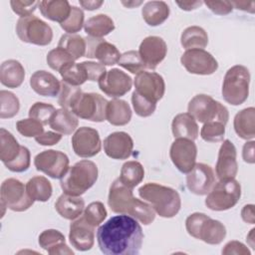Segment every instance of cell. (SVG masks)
I'll return each instance as SVG.
<instances>
[{
  "instance_id": "cell-42",
  "label": "cell",
  "mask_w": 255,
  "mask_h": 255,
  "mask_svg": "<svg viewBox=\"0 0 255 255\" xmlns=\"http://www.w3.org/2000/svg\"><path fill=\"white\" fill-rule=\"evenodd\" d=\"M82 93L83 92H82L80 87L72 86L70 84L62 82L61 83V90H60V93H59L58 104L63 109L71 110V108L74 106V104L80 98Z\"/></svg>"
},
{
  "instance_id": "cell-62",
  "label": "cell",
  "mask_w": 255,
  "mask_h": 255,
  "mask_svg": "<svg viewBox=\"0 0 255 255\" xmlns=\"http://www.w3.org/2000/svg\"><path fill=\"white\" fill-rule=\"evenodd\" d=\"M254 231H255L254 228L251 229L250 233H249L248 236H247V241L249 242V244H250V246H251L252 248H254V243H253V234H254Z\"/></svg>"
},
{
  "instance_id": "cell-55",
  "label": "cell",
  "mask_w": 255,
  "mask_h": 255,
  "mask_svg": "<svg viewBox=\"0 0 255 255\" xmlns=\"http://www.w3.org/2000/svg\"><path fill=\"white\" fill-rule=\"evenodd\" d=\"M250 250L247 246H245L243 243L233 240L229 241L225 244L224 248L222 249V254L229 255V254H236V255H250Z\"/></svg>"
},
{
  "instance_id": "cell-58",
  "label": "cell",
  "mask_w": 255,
  "mask_h": 255,
  "mask_svg": "<svg viewBox=\"0 0 255 255\" xmlns=\"http://www.w3.org/2000/svg\"><path fill=\"white\" fill-rule=\"evenodd\" d=\"M241 217L244 222L249 224L255 223V214H254V205L247 204L241 210Z\"/></svg>"
},
{
  "instance_id": "cell-44",
  "label": "cell",
  "mask_w": 255,
  "mask_h": 255,
  "mask_svg": "<svg viewBox=\"0 0 255 255\" xmlns=\"http://www.w3.org/2000/svg\"><path fill=\"white\" fill-rule=\"evenodd\" d=\"M118 65L128 70L131 74H138L145 69V66L137 51H128L121 55Z\"/></svg>"
},
{
  "instance_id": "cell-3",
  "label": "cell",
  "mask_w": 255,
  "mask_h": 255,
  "mask_svg": "<svg viewBox=\"0 0 255 255\" xmlns=\"http://www.w3.org/2000/svg\"><path fill=\"white\" fill-rule=\"evenodd\" d=\"M138 194L159 216L164 218L175 216L181 206L180 196L175 189L155 182H147L140 186Z\"/></svg>"
},
{
  "instance_id": "cell-27",
  "label": "cell",
  "mask_w": 255,
  "mask_h": 255,
  "mask_svg": "<svg viewBox=\"0 0 255 255\" xmlns=\"http://www.w3.org/2000/svg\"><path fill=\"white\" fill-rule=\"evenodd\" d=\"M55 209L61 217L68 220H75L84 212L85 201L80 196L63 193L58 197L55 203Z\"/></svg>"
},
{
  "instance_id": "cell-59",
  "label": "cell",
  "mask_w": 255,
  "mask_h": 255,
  "mask_svg": "<svg viewBox=\"0 0 255 255\" xmlns=\"http://www.w3.org/2000/svg\"><path fill=\"white\" fill-rule=\"evenodd\" d=\"M233 7H235L236 9H240V10H244V11H248L250 13H254L255 9H254V5L255 3L253 1H233L231 2Z\"/></svg>"
},
{
  "instance_id": "cell-38",
  "label": "cell",
  "mask_w": 255,
  "mask_h": 255,
  "mask_svg": "<svg viewBox=\"0 0 255 255\" xmlns=\"http://www.w3.org/2000/svg\"><path fill=\"white\" fill-rule=\"evenodd\" d=\"M143 177L144 169L142 164L136 160H129L123 164L119 179L126 186L133 188L143 180Z\"/></svg>"
},
{
  "instance_id": "cell-57",
  "label": "cell",
  "mask_w": 255,
  "mask_h": 255,
  "mask_svg": "<svg viewBox=\"0 0 255 255\" xmlns=\"http://www.w3.org/2000/svg\"><path fill=\"white\" fill-rule=\"evenodd\" d=\"M254 140L246 141L243 145L242 149V157L245 162L247 163H254L255 158H254Z\"/></svg>"
},
{
  "instance_id": "cell-10",
  "label": "cell",
  "mask_w": 255,
  "mask_h": 255,
  "mask_svg": "<svg viewBox=\"0 0 255 255\" xmlns=\"http://www.w3.org/2000/svg\"><path fill=\"white\" fill-rule=\"evenodd\" d=\"M2 216L4 215L5 208L12 211L22 212L29 209L34 200L29 196L26 186L22 181L16 178H7L1 184L0 189Z\"/></svg>"
},
{
  "instance_id": "cell-25",
  "label": "cell",
  "mask_w": 255,
  "mask_h": 255,
  "mask_svg": "<svg viewBox=\"0 0 255 255\" xmlns=\"http://www.w3.org/2000/svg\"><path fill=\"white\" fill-rule=\"evenodd\" d=\"M39 245L51 255H74V251L66 244L65 236L56 229L44 230L39 235Z\"/></svg>"
},
{
  "instance_id": "cell-49",
  "label": "cell",
  "mask_w": 255,
  "mask_h": 255,
  "mask_svg": "<svg viewBox=\"0 0 255 255\" xmlns=\"http://www.w3.org/2000/svg\"><path fill=\"white\" fill-rule=\"evenodd\" d=\"M44 125L32 118L20 120L16 123L18 132L26 137H36L44 132Z\"/></svg>"
},
{
  "instance_id": "cell-48",
  "label": "cell",
  "mask_w": 255,
  "mask_h": 255,
  "mask_svg": "<svg viewBox=\"0 0 255 255\" xmlns=\"http://www.w3.org/2000/svg\"><path fill=\"white\" fill-rule=\"evenodd\" d=\"M56 112V109L53 105L37 102L34 105L31 106L29 109V118H32L34 120H37L41 124L49 125L52 116Z\"/></svg>"
},
{
  "instance_id": "cell-52",
  "label": "cell",
  "mask_w": 255,
  "mask_h": 255,
  "mask_svg": "<svg viewBox=\"0 0 255 255\" xmlns=\"http://www.w3.org/2000/svg\"><path fill=\"white\" fill-rule=\"evenodd\" d=\"M10 5L14 13L21 17H28L34 13L37 6H39V2L35 0H12L10 1Z\"/></svg>"
},
{
  "instance_id": "cell-19",
  "label": "cell",
  "mask_w": 255,
  "mask_h": 255,
  "mask_svg": "<svg viewBox=\"0 0 255 255\" xmlns=\"http://www.w3.org/2000/svg\"><path fill=\"white\" fill-rule=\"evenodd\" d=\"M85 40H86L85 57L97 59L104 66L105 65L113 66L118 64L122 54L114 44L107 42L103 38L99 39V38L87 37L85 38Z\"/></svg>"
},
{
  "instance_id": "cell-7",
  "label": "cell",
  "mask_w": 255,
  "mask_h": 255,
  "mask_svg": "<svg viewBox=\"0 0 255 255\" xmlns=\"http://www.w3.org/2000/svg\"><path fill=\"white\" fill-rule=\"evenodd\" d=\"M187 110L188 114H190L195 121L202 124L208 122H220L226 125L229 119L227 108L205 94L194 96L189 101Z\"/></svg>"
},
{
  "instance_id": "cell-14",
  "label": "cell",
  "mask_w": 255,
  "mask_h": 255,
  "mask_svg": "<svg viewBox=\"0 0 255 255\" xmlns=\"http://www.w3.org/2000/svg\"><path fill=\"white\" fill-rule=\"evenodd\" d=\"M169 156L175 167L182 173H188L196 163L197 146L193 140L178 137L171 143Z\"/></svg>"
},
{
  "instance_id": "cell-33",
  "label": "cell",
  "mask_w": 255,
  "mask_h": 255,
  "mask_svg": "<svg viewBox=\"0 0 255 255\" xmlns=\"http://www.w3.org/2000/svg\"><path fill=\"white\" fill-rule=\"evenodd\" d=\"M169 13V7L164 1H148L141 9L144 22L152 27L162 24L168 18Z\"/></svg>"
},
{
  "instance_id": "cell-31",
  "label": "cell",
  "mask_w": 255,
  "mask_h": 255,
  "mask_svg": "<svg viewBox=\"0 0 255 255\" xmlns=\"http://www.w3.org/2000/svg\"><path fill=\"white\" fill-rule=\"evenodd\" d=\"M42 15L58 23H63L70 15L72 6L66 0H44L39 2Z\"/></svg>"
},
{
  "instance_id": "cell-21",
  "label": "cell",
  "mask_w": 255,
  "mask_h": 255,
  "mask_svg": "<svg viewBox=\"0 0 255 255\" xmlns=\"http://www.w3.org/2000/svg\"><path fill=\"white\" fill-rule=\"evenodd\" d=\"M236 147L229 139L223 140L215 165V173L220 179L234 178L238 171Z\"/></svg>"
},
{
  "instance_id": "cell-35",
  "label": "cell",
  "mask_w": 255,
  "mask_h": 255,
  "mask_svg": "<svg viewBox=\"0 0 255 255\" xmlns=\"http://www.w3.org/2000/svg\"><path fill=\"white\" fill-rule=\"evenodd\" d=\"M180 44L185 50L204 49L208 44L207 33L199 26L187 27L181 33Z\"/></svg>"
},
{
  "instance_id": "cell-39",
  "label": "cell",
  "mask_w": 255,
  "mask_h": 255,
  "mask_svg": "<svg viewBox=\"0 0 255 255\" xmlns=\"http://www.w3.org/2000/svg\"><path fill=\"white\" fill-rule=\"evenodd\" d=\"M58 47L67 51L76 61L86 54V40L77 34H64L61 36Z\"/></svg>"
},
{
  "instance_id": "cell-29",
  "label": "cell",
  "mask_w": 255,
  "mask_h": 255,
  "mask_svg": "<svg viewBox=\"0 0 255 255\" xmlns=\"http://www.w3.org/2000/svg\"><path fill=\"white\" fill-rule=\"evenodd\" d=\"M234 130L243 139H253L255 136V109L249 107L238 112L233 121Z\"/></svg>"
},
{
  "instance_id": "cell-37",
  "label": "cell",
  "mask_w": 255,
  "mask_h": 255,
  "mask_svg": "<svg viewBox=\"0 0 255 255\" xmlns=\"http://www.w3.org/2000/svg\"><path fill=\"white\" fill-rule=\"evenodd\" d=\"M21 146L10 131L0 128V159L4 164L13 161L19 155Z\"/></svg>"
},
{
  "instance_id": "cell-34",
  "label": "cell",
  "mask_w": 255,
  "mask_h": 255,
  "mask_svg": "<svg viewBox=\"0 0 255 255\" xmlns=\"http://www.w3.org/2000/svg\"><path fill=\"white\" fill-rule=\"evenodd\" d=\"M84 29L89 37L102 39L115 30V23L108 15L98 14L85 22Z\"/></svg>"
},
{
  "instance_id": "cell-11",
  "label": "cell",
  "mask_w": 255,
  "mask_h": 255,
  "mask_svg": "<svg viewBox=\"0 0 255 255\" xmlns=\"http://www.w3.org/2000/svg\"><path fill=\"white\" fill-rule=\"evenodd\" d=\"M108 101L97 93H82L70 111L78 118L90 122L102 123L106 121Z\"/></svg>"
},
{
  "instance_id": "cell-6",
  "label": "cell",
  "mask_w": 255,
  "mask_h": 255,
  "mask_svg": "<svg viewBox=\"0 0 255 255\" xmlns=\"http://www.w3.org/2000/svg\"><path fill=\"white\" fill-rule=\"evenodd\" d=\"M250 73L242 65H235L227 70L222 83V97L232 106L243 104L249 95Z\"/></svg>"
},
{
  "instance_id": "cell-47",
  "label": "cell",
  "mask_w": 255,
  "mask_h": 255,
  "mask_svg": "<svg viewBox=\"0 0 255 255\" xmlns=\"http://www.w3.org/2000/svg\"><path fill=\"white\" fill-rule=\"evenodd\" d=\"M84 19L85 14L83 10L77 6H72L69 17L63 23H61L60 26L68 34H75L82 29L83 25L85 24Z\"/></svg>"
},
{
  "instance_id": "cell-12",
  "label": "cell",
  "mask_w": 255,
  "mask_h": 255,
  "mask_svg": "<svg viewBox=\"0 0 255 255\" xmlns=\"http://www.w3.org/2000/svg\"><path fill=\"white\" fill-rule=\"evenodd\" d=\"M34 165L38 171L52 178H61L69 168V157L63 151L48 149L35 156Z\"/></svg>"
},
{
  "instance_id": "cell-2",
  "label": "cell",
  "mask_w": 255,
  "mask_h": 255,
  "mask_svg": "<svg viewBox=\"0 0 255 255\" xmlns=\"http://www.w3.org/2000/svg\"><path fill=\"white\" fill-rule=\"evenodd\" d=\"M108 204L111 210L118 214H128L143 225L150 224L154 218L155 213L152 207L133 196L132 188L126 186L117 178L110 186Z\"/></svg>"
},
{
  "instance_id": "cell-16",
  "label": "cell",
  "mask_w": 255,
  "mask_h": 255,
  "mask_svg": "<svg viewBox=\"0 0 255 255\" xmlns=\"http://www.w3.org/2000/svg\"><path fill=\"white\" fill-rule=\"evenodd\" d=\"M133 84L134 91L137 94L154 104L162 99L165 92V83L162 76L154 72L141 71L136 74Z\"/></svg>"
},
{
  "instance_id": "cell-43",
  "label": "cell",
  "mask_w": 255,
  "mask_h": 255,
  "mask_svg": "<svg viewBox=\"0 0 255 255\" xmlns=\"http://www.w3.org/2000/svg\"><path fill=\"white\" fill-rule=\"evenodd\" d=\"M225 134V125L220 122H208L203 124L200 136L208 142L222 141Z\"/></svg>"
},
{
  "instance_id": "cell-5",
  "label": "cell",
  "mask_w": 255,
  "mask_h": 255,
  "mask_svg": "<svg viewBox=\"0 0 255 255\" xmlns=\"http://www.w3.org/2000/svg\"><path fill=\"white\" fill-rule=\"evenodd\" d=\"M185 228L190 236L210 245L220 244L226 236L223 223L201 212L190 214L185 220Z\"/></svg>"
},
{
  "instance_id": "cell-9",
  "label": "cell",
  "mask_w": 255,
  "mask_h": 255,
  "mask_svg": "<svg viewBox=\"0 0 255 255\" xmlns=\"http://www.w3.org/2000/svg\"><path fill=\"white\" fill-rule=\"evenodd\" d=\"M16 33L22 42L38 46H47L53 39L52 28L34 15L20 17L16 24Z\"/></svg>"
},
{
  "instance_id": "cell-18",
  "label": "cell",
  "mask_w": 255,
  "mask_h": 255,
  "mask_svg": "<svg viewBox=\"0 0 255 255\" xmlns=\"http://www.w3.org/2000/svg\"><path fill=\"white\" fill-rule=\"evenodd\" d=\"M215 183V174L212 167L206 163H195L186 175L188 190L196 195L207 194Z\"/></svg>"
},
{
  "instance_id": "cell-45",
  "label": "cell",
  "mask_w": 255,
  "mask_h": 255,
  "mask_svg": "<svg viewBox=\"0 0 255 255\" xmlns=\"http://www.w3.org/2000/svg\"><path fill=\"white\" fill-rule=\"evenodd\" d=\"M107 215V209L105 205L100 201L91 202L87 207H85L83 214L85 219L94 227H97L103 223Z\"/></svg>"
},
{
  "instance_id": "cell-56",
  "label": "cell",
  "mask_w": 255,
  "mask_h": 255,
  "mask_svg": "<svg viewBox=\"0 0 255 255\" xmlns=\"http://www.w3.org/2000/svg\"><path fill=\"white\" fill-rule=\"evenodd\" d=\"M62 139V134L57 131H44L35 137V140L41 145H54Z\"/></svg>"
},
{
  "instance_id": "cell-22",
  "label": "cell",
  "mask_w": 255,
  "mask_h": 255,
  "mask_svg": "<svg viewBox=\"0 0 255 255\" xmlns=\"http://www.w3.org/2000/svg\"><path fill=\"white\" fill-rule=\"evenodd\" d=\"M70 243L79 251L90 250L95 243V227L82 215L70 224Z\"/></svg>"
},
{
  "instance_id": "cell-46",
  "label": "cell",
  "mask_w": 255,
  "mask_h": 255,
  "mask_svg": "<svg viewBox=\"0 0 255 255\" xmlns=\"http://www.w3.org/2000/svg\"><path fill=\"white\" fill-rule=\"evenodd\" d=\"M46 60H47L49 67L52 70H55L58 72H60V70L62 68H64L66 65L75 62V60L72 58V56L67 51H65L63 48H60V47H57V48L51 50L47 54Z\"/></svg>"
},
{
  "instance_id": "cell-26",
  "label": "cell",
  "mask_w": 255,
  "mask_h": 255,
  "mask_svg": "<svg viewBox=\"0 0 255 255\" xmlns=\"http://www.w3.org/2000/svg\"><path fill=\"white\" fill-rule=\"evenodd\" d=\"M171 130L175 138L182 137L191 140H195L199 132L195 119L188 113H181L173 118Z\"/></svg>"
},
{
  "instance_id": "cell-23",
  "label": "cell",
  "mask_w": 255,
  "mask_h": 255,
  "mask_svg": "<svg viewBox=\"0 0 255 255\" xmlns=\"http://www.w3.org/2000/svg\"><path fill=\"white\" fill-rule=\"evenodd\" d=\"M133 141L125 131H115L104 139V150L113 159H127L131 155Z\"/></svg>"
},
{
  "instance_id": "cell-41",
  "label": "cell",
  "mask_w": 255,
  "mask_h": 255,
  "mask_svg": "<svg viewBox=\"0 0 255 255\" xmlns=\"http://www.w3.org/2000/svg\"><path fill=\"white\" fill-rule=\"evenodd\" d=\"M20 110L19 99L11 92L0 91V118L10 119L15 117Z\"/></svg>"
},
{
  "instance_id": "cell-40",
  "label": "cell",
  "mask_w": 255,
  "mask_h": 255,
  "mask_svg": "<svg viewBox=\"0 0 255 255\" xmlns=\"http://www.w3.org/2000/svg\"><path fill=\"white\" fill-rule=\"evenodd\" d=\"M63 82L72 86H81L88 81L86 70L82 63H70L60 70Z\"/></svg>"
},
{
  "instance_id": "cell-63",
  "label": "cell",
  "mask_w": 255,
  "mask_h": 255,
  "mask_svg": "<svg viewBox=\"0 0 255 255\" xmlns=\"http://www.w3.org/2000/svg\"><path fill=\"white\" fill-rule=\"evenodd\" d=\"M125 6H127V7H132V6H137V5H140L142 2L141 1H138V2H134V1H131V2H122Z\"/></svg>"
},
{
  "instance_id": "cell-51",
  "label": "cell",
  "mask_w": 255,
  "mask_h": 255,
  "mask_svg": "<svg viewBox=\"0 0 255 255\" xmlns=\"http://www.w3.org/2000/svg\"><path fill=\"white\" fill-rule=\"evenodd\" d=\"M31 163V154L30 150L26 146H21V151L19 155L10 162L5 163L4 165L13 172H24L30 167Z\"/></svg>"
},
{
  "instance_id": "cell-32",
  "label": "cell",
  "mask_w": 255,
  "mask_h": 255,
  "mask_svg": "<svg viewBox=\"0 0 255 255\" xmlns=\"http://www.w3.org/2000/svg\"><path fill=\"white\" fill-rule=\"evenodd\" d=\"M131 119V110L128 102L113 99L108 102L106 120L113 126H126Z\"/></svg>"
},
{
  "instance_id": "cell-61",
  "label": "cell",
  "mask_w": 255,
  "mask_h": 255,
  "mask_svg": "<svg viewBox=\"0 0 255 255\" xmlns=\"http://www.w3.org/2000/svg\"><path fill=\"white\" fill-rule=\"evenodd\" d=\"M176 4H177L182 10L191 11V10H194V9L198 8V7L202 4V1H183V2L176 1Z\"/></svg>"
},
{
  "instance_id": "cell-60",
  "label": "cell",
  "mask_w": 255,
  "mask_h": 255,
  "mask_svg": "<svg viewBox=\"0 0 255 255\" xmlns=\"http://www.w3.org/2000/svg\"><path fill=\"white\" fill-rule=\"evenodd\" d=\"M79 3H80V5L84 9L89 10V11H93V10L99 9L104 4V1H98V0H86V1H83V0H80Z\"/></svg>"
},
{
  "instance_id": "cell-13",
  "label": "cell",
  "mask_w": 255,
  "mask_h": 255,
  "mask_svg": "<svg viewBox=\"0 0 255 255\" xmlns=\"http://www.w3.org/2000/svg\"><path fill=\"white\" fill-rule=\"evenodd\" d=\"M180 62L186 71L195 75H211L218 69V63L215 58L204 49L186 50Z\"/></svg>"
},
{
  "instance_id": "cell-30",
  "label": "cell",
  "mask_w": 255,
  "mask_h": 255,
  "mask_svg": "<svg viewBox=\"0 0 255 255\" xmlns=\"http://www.w3.org/2000/svg\"><path fill=\"white\" fill-rule=\"evenodd\" d=\"M49 126L55 131L61 134H71L74 132L78 126V117L68 109H58L51 118Z\"/></svg>"
},
{
  "instance_id": "cell-4",
  "label": "cell",
  "mask_w": 255,
  "mask_h": 255,
  "mask_svg": "<svg viewBox=\"0 0 255 255\" xmlns=\"http://www.w3.org/2000/svg\"><path fill=\"white\" fill-rule=\"evenodd\" d=\"M98 166L95 162L84 159L69 167L60 178V185L64 193L81 196L90 189L98 179Z\"/></svg>"
},
{
  "instance_id": "cell-15",
  "label": "cell",
  "mask_w": 255,
  "mask_h": 255,
  "mask_svg": "<svg viewBox=\"0 0 255 255\" xmlns=\"http://www.w3.org/2000/svg\"><path fill=\"white\" fill-rule=\"evenodd\" d=\"M74 152L80 157H93L102 148V141L99 131L90 127L79 128L72 136Z\"/></svg>"
},
{
  "instance_id": "cell-28",
  "label": "cell",
  "mask_w": 255,
  "mask_h": 255,
  "mask_svg": "<svg viewBox=\"0 0 255 255\" xmlns=\"http://www.w3.org/2000/svg\"><path fill=\"white\" fill-rule=\"evenodd\" d=\"M25 78V69L17 60H7L0 67V82L8 88H18L22 85Z\"/></svg>"
},
{
  "instance_id": "cell-20",
  "label": "cell",
  "mask_w": 255,
  "mask_h": 255,
  "mask_svg": "<svg viewBox=\"0 0 255 255\" xmlns=\"http://www.w3.org/2000/svg\"><path fill=\"white\" fill-rule=\"evenodd\" d=\"M167 46L165 41L158 36L145 37L138 48V54L149 70H154L165 58Z\"/></svg>"
},
{
  "instance_id": "cell-1",
  "label": "cell",
  "mask_w": 255,
  "mask_h": 255,
  "mask_svg": "<svg viewBox=\"0 0 255 255\" xmlns=\"http://www.w3.org/2000/svg\"><path fill=\"white\" fill-rule=\"evenodd\" d=\"M142 240L141 226L128 214L113 216L97 231L99 248L106 255H136Z\"/></svg>"
},
{
  "instance_id": "cell-8",
  "label": "cell",
  "mask_w": 255,
  "mask_h": 255,
  "mask_svg": "<svg viewBox=\"0 0 255 255\" xmlns=\"http://www.w3.org/2000/svg\"><path fill=\"white\" fill-rule=\"evenodd\" d=\"M241 197V185L234 178L220 179L207 193L205 205L214 211H224L234 207Z\"/></svg>"
},
{
  "instance_id": "cell-24",
  "label": "cell",
  "mask_w": 255,
  "mask_h": 255,
  "mask_svg": "<svg viewBox=\"0 0 255 255\" xmlns=\"http://www.w3.org/2000/svg\"><path fill=\"white\" fill-rule=\"evenodd\" d=\"M32 90L43 97H56L61 90V83L51 73L45 70L36 71L30 78Z\"/></svg>"
},
{
  "instance_id": "cell-17",
  "label": "cell",
  "mask_w": 255,
  "mask_h": 255,
  "mask_svg": "<svg viewBox=\"0 0 255 255\" xmlns=\"http://www.w3.org/2000/svg\"><path fill=\"white\" fill-rule=\"evenodd\" d=\"M100 90L109 97L119 98L130 91L132 86L131 78L120 69H111L98 81Z\"/></svg>"
},
{
  "instance_id": "cell-53",
  "label": "cell",
  "mask_w": 255,
  "mask_h": 255,
  "mask_svg": "<svg viewBox=\"0 0 255 255\" xmlns=\"http://www.w3.org/2000/svg\"><path fill=\"white\" fill-rule=\"evenodd\" d=\"M82 64L86 70L88 81H92V82L99 81L107 72L105 66L101 63L86 61V62H82Z\"/></svg>"
},
{
  "instance_id": "cell-50",
  "label": "cell",
  "mask_w": 255,
  "mask_h": 255,
  "mask_svg": "<svg viewBox=\"0 0 255 255\" xmlns=\"http://www.w3.org/2000/svg\"><path fill=\"white\" fill-rule=\"evenodd\" d=\"M131 104L135 114L141 118H146L151 116L156 109V104L143 98L142 96L137 94L135 91H133L131 95Z\"/></svg>"
},
{
  "instance_id": "cell-54",
  "label": "cell",
  "mask_w": 255,
  "mask_h": 255,
  "mask_svg": "<svg viewBox=\"0 0 255 255\" xmlns=\"http://www.w3.org/2000/svg\"><path fill=\"white\" fill-rule=\"evenodd\" d=\"M204 4L217 15H226L233 10V5L230 1H204Z\"/></svg>"
},
{
  "instance_id": "cell-36",
  "label": "cell",
  "mask_w": 255,
  "mask_h": 255,
  "mask_svg": "<svg viewBox=\"0 0 255 255\" xmlns=\"http://www.w3.org/2000/svg\"><path fill=\"white\" fill-rule=\"evenodd\" d=\"M26 189L29 196L34 201L45 202L50 199L53 187L48 178L44 176H34L26 183Z\"/></svg>"
}]
</instances>
